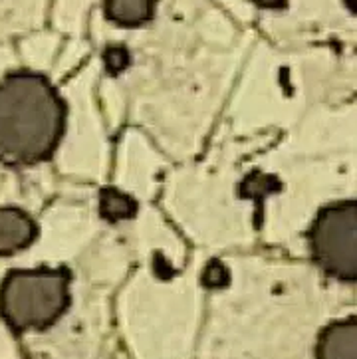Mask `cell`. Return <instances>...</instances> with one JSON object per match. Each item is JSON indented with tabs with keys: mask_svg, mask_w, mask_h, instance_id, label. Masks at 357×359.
Here are the masks:
<instances>
[{
	"mask_svg": "<svg viewBox=\"0 0 357 359\" xmlns=\"http://www.w3.org/2000/svg\"><path fill=\"white\" fill-rule=\"evenodd\" d=\"M68 107L46 76L30 70L0 81V163L11 167L46 161L66 131Z\"/></svg>",
	"mask_w": 357,
	"mask_h": 359,
	"instance_id": "obj_1",
	"label": "cell"
},
{
	"mask_svg": "<svg viewBox=\"0 0 357 359\" xmlns=\"http://www.w3.org/2000/svg\"><path fill=\"white\" fill-rule=\"evenodd\" d=\"M68 268L11 270L0 282V318L16 334L42 332L69 306Z\"/></svg>",
	"mask_w": 357,
	"mask_h": 359,
	"instance_id": "obj_2",
	"label": "cell"
},
{
	"mask_svg": "<svg viewBox=\"0 0 357 359\" xmlns=\"http://www.w3.org/2000/svg\"><path fill=\"white\" fill-rule=\"evenodd\" d=\"M310 252L325 274L342 282L357 280V205L356 201L323 207L308 232Z\"/></svg>",
	"mask_w": 357,
	"mask_h": 359,
	"instance_id": "obj_3",
	"label": "cell"
},
{
	"mask_svg": "<svg viewBox=\"0 0 357 359\" xmlns=\"http://www.w3.org/2000/svg\"><path fill=\"white\" fill-rule=\"evenodd\" d=\"M38 236L34 219L18 207H0V256L28 248Z\"/></svg>",
	"mask_w": 357,
	"mask_h": 359,
	"instance_id": "obj_4",
	"label": "cell"
},
{
	"mask_svg": "<svg viewBox=\"0 0 357 359\" xmlns=\"http://www.w3.org/2000/svg\"><path fill=\"white\" fill-rule=\"evenodd\" d=\"M318 359H357V322L356 318H347L334 322L318 337L316 346Z\"/></svg>",
	"mask_w": 357,
	"mask_h": 359,
	"instance_id": "obj_5",
	"label": "cell"
},
{
	"mask_svg": "<svg viewBox=\"0 0 357 359\" xmlns=\"http://www.w3.org/2000/svg\"><path fill=\"white\" fill-rule=\"evenodd\" d=\"M105 18L121 28H139L155 14V0H105Z\"/></svg>",
	"mask_w": 357,
	"mask_h": 359,
	"instance_id": "obj_6",
	"label": "cell"
},
{
	"mask_svg": "<svg viewBox=\"0 0 357 359\" xmlns=\"http://www.w3.org/2000/svg\"><path fill=\"white\" fill-rule=\"evenodd\" d=\"M135 212H137V203L126 193L112 187H105L100 193V215L105 220L117 222V220L133 219Z\"/></svg>",
	"mask_w": 357,
	"mask_h": 359,
	"instance_id": "obj_7",
	"label": "cell"
},
{
	"mask_svg": "<svg viewBox=\"0 0 357 359\" xmlns=\"http://www.w3.org/2000/svg\"><path fill=\"white\" fill-rule=\"evenodd\" d=\"M227 280H229L227 270H224V266L217 264V262L210 264V266L207 268V272H205V282H207V286H224Z\"/></svg>",
	"mask_w": 357,
	"mask_h": 359,
	"instance_id": "obj_8",
	"label": "cell"
},
{
	"mask_svg": "<svg viewBox=\"0 0 357 359\" xmlns=\"http://www.w3.org/2000/svg\"><path fill=\"white\" fill-rule=\"evenodd\" d=\"M254 2L264 8H284L286 6V0H254Z\"/></svg>",
	"mask_w": 357,
	"mask_h": 359,
	"instance_id": "obj_9",
	"label": "cell"
}]
</instances>
